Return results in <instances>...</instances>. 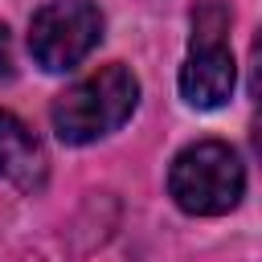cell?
Returning <instances> with one entry per match:
<instances>
[{
	"label": "cell",
	"instance_id": "5",
	"mask_svg": "<svg viewBox=\"0 0 262 262\" xmlns=\"http://www.w3.org/2000/svg\"><path fill=\"white\" fill-rule=\"evenodd\" d=\"M41 143L37 135L8 111H0V180H12L20 188H29L41 176Z\"/></svg>",
	"mask_w": 262,
	"mask_h": 262
},
{
	"label": "cell",
	"instance_id": "3",
	"mask_svg": "<svg viewBox=\"0 0 262 262\" xmlns=\"http://www.w3.org/2000/svg\"><path fill=\"white\" fill-rule=\"evenodd\" d=\"M229 29V12L221 4H205L196 12V33H192V53L188 61L180 66V94L188 106L196 111H213V106H225L229 94H233V82H237V66H233V53L225 45V33Z\"/></svg>",
	"mask_w": 262,
	"mask_h": 262
},
{
	"label": "cell",
	"instance_id": "4",
	"mask_svg": "<svg viewBox=\"0 0 262 262\" xmlns=\"http://www.w3.org/2000/svg\"><path fill=\"white\" fill-rule=\"evenodd\" d=\"M102 37V16L90 0H53L29 25V53L41 70H74Z\"/></svg>",
	"mask_w": 262,
	"mask_h": 262
},
{
	"label": "cell",
	"instance_id": "6",
	"mask_svg": "<svg viewBox=\"0 0 262 262\" xmlns=\"http://www.w3.org/2000/svg\"><path fill=\"white\" fill-rule=\"evenodd\" d=\"M8 74H12V37L0 25V78H8Z\"/></svg>",
	"mask_w": 262,
	"mask_h": 262
},
{
	"label": "cell",
	"instance_id": "1",
	"mask_svg": "<svg viewBox=\"0 0 262 262\" xmlns=\"http://www.w3.org/2000/svg\"><path fill=\"white\" fill-rule=\"evenodd\" d=\"M139 102V82L127 66H102L90 78L74 82L53 102V131L61 143H94L123 127Z\"/></svg>",
	"mask_w": 262,
	"mask_h": 262
},
{
	"label": "cell",
	"instance_id": "2",
	"mask_svg": "<svg viewBox=\"0 0 262 262\" xmlns=\"http://www.w3.org/2000/svg\"><path fill=\"white\" fill-rule=\"evenodd\" d=\"M172 201L192 217H221L229 213L246 192V168L229 143L201 139L188 143L168 172Z\"/></svg>",
	"mask_w": 262,
	"mask_h": 262
}]
</instances>
